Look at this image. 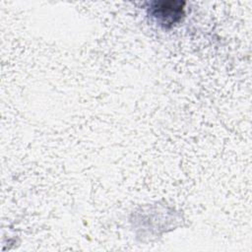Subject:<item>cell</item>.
Listing matches in <instances>:
<instances>
[{
    "label": "cell",
    "instance_id": "1",
    "mask_svg": "<svg viewBox=\"0 0 252 252\" xmlns=\"http://www.w3.org/2000/svg\"><path fill=\"white\" fill-rule=\"evenodd\" d=\"M184 4L181 1H155L151 4L149 13L158 25L170 28L184 16Z\"/></svg>",
    "mask_w": 252,
    "mask_h": 252
}]
</instances>
